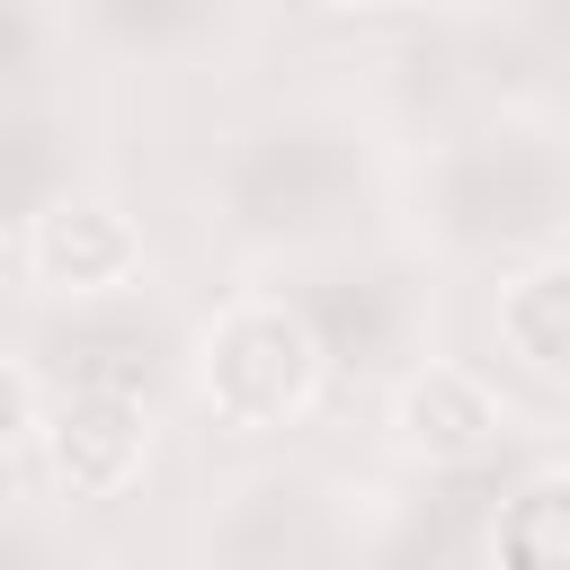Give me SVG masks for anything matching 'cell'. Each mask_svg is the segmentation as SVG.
<instances>
[{
  "instance_id": "8992f818",
  "label": "cell",
  "mask_w": 570,
  "mask_h": 570,
  "mask_svg": "<svg viewBox=\"0 0 570 570\" xmlns=\"http://www.w3.org/2000/svg\"><path fill=\"white\" fill-rule=\"evenodd\" d=\"M490 570H570V463H543L499 499Z\"/></svg>"
},
{
  "instance_id": "7a4b0ae2",
  "label": "cell",
  "mask_w": 570,
  "mask_h": 570,
  "mask_svg": "<svg viewBox=\"0 0 570 570\" xmlns=\"http://www.w3.org/2000/svg\"><path fill=\"white\" fill-rule=\"evenodd\" d=\"M18 258H27V276H36L45 294L89 303V294H125V285L142 276L151 240H142V223H134L125 196H107V187H53V196L27 214Z\"/></svg>"
},
{
  "instance_id": "3957f363",
  "label": "cell",
  "mask_w": 570,
  "mask_h": 570,
  "mask_svg": "<svg viewBox=\"0 0 570 570\" xmlns=\"http://www.w3.org/2000/svg\"><path fill=\"white\" fill-rule=\"evenodd\" d=\"M36 454H45V472H53L71 499H116V490H134L142 463H151V410H142V392H125V383H71V392L45 401Z\"/></svg>"
},
{
  "instance_id": "52a82bcc",
  "label": "cell",
  "mask_w": 570,
  "mask_h": 570,
  "mask_svg": "<svg viewBox=\"0 0 570 570\" xmlns=\"http://www.w3.org/2000/svg\"><path fill=\"white\" fill-rule=\"evenodd\" d=\"M36 419H45V392H36V374H27L18 356H0V454L36 445Z\"/></svg>"
},
{
  "instance_id": "277c9868",
  "label": "cell",
  "mask_w": 570,
  "mask_h": 570,
  "mask_svg": "<svg viewBox=\"0 0 570 570\" xmlns=\"http://www.w3.org/2000/svg\"><path fill=\"white\" fill-rule=\"evenodd\" d=\"M499 428H508V410H499L490 374H472V365H454V356L410 365L401 392H392V436H401V454H419V463H481V454L499 445Z\"/></svg>"
},
{
  "instance_id": "6da1fadb",
  "label": "cell",
  "mask_w": 570,
  "mask_h": 570,
  "mask_svg": "<svg viewBox=\"0 0 570 570\" xmlns=\"http://www.w3.org/2000/svg\"><path fill=\"white\" fill-rule=\"evenodd\" d=\"M187 374H196V401L223 428H249L258 436V428H294L321 401L330 356H321V330H312L303 303H285V294H232L196 330Z\"/></svg>"
},
{
  "instance_id": "5b68a950",
  "label": "cell",
  "mask_w": 570,
  "mask_h": 570,
  "mask_svg": "<svg viewBox=\"0 0 570 570\" xmlns=\"http://www.w3.org/2000/svg\"><path fill=\"white\" fill-rule=\"evenodd\" d=\"M499 347L525 374L570 383V249H543L499 285Z\"/></svg>"
}]
</instances>
